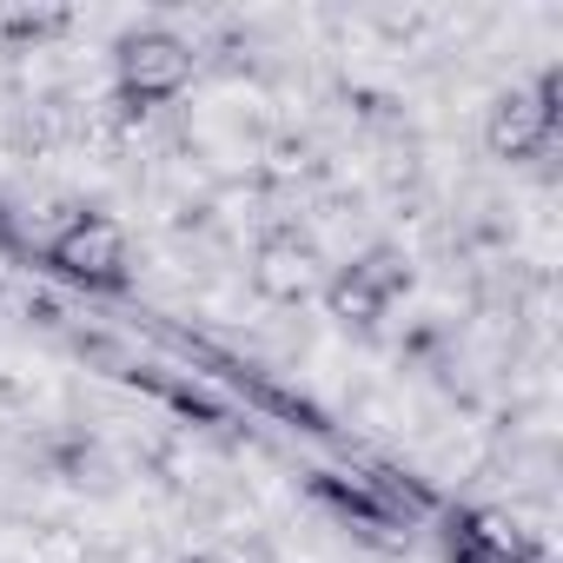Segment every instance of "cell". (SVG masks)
<instances>
[{
	"instance_id": "6da1fadb",
	"label": "cell",
	"mask_w": 563,
	"mask_h": 563,
	"mask_svg": "<svg viewBox=\"0 0 563 563\" xmlns=\"http://www.w3.org/2000/svg\"><path fill=\"white\" fill-rule=\"evenodd\" d=\"M192 74V54L173 41V34H140V41H126V54H120V80H126V93H173L179 80Z\"/></svg>"
},
{
	"instance_id": "7a4b0ae2",
	"label": "cell",
	"mask_w": 563,
	"mask_h": 563,
	"mask_svg": "<svg viewBox=\"0 0 563 563\" xmlns=\"http://www.w3.org/2000/svg\"><path fill=\"white\" fill-rule=\"evenodd\" d=\"M54 258H60L67 272H80V278H120V265H126V232H120L113 219H80V225L60 232Z\"/></svg>"
},
{
	"instance_id": "3957f363",
	"label": "cell",
	"mask_w": 563,
	"mask_h": 563,
	"mask_svg": "<svg viewBox=\"0 0 563 563\" xmlns=\"http://www.w3.org/2000/svg\"><path fill=\"white\" fill-rule=\"evenodd\" d=\"M550 140V80L537 87V100H504L490 113V146L497 153H530Z\"/></svg>"
},
{
	"instance_id": "277c9868",
	"label": "cell",
	"mask_w": 563,
	"mask_h": 563,
	"mask_svg": "<svg viewBox=\"0 0 563 563\" xmlns=\"http://www.w3.org/2000/svg\"><path fill=\"white\" fill-rule=\"evenodd\" d=\"M391 292H398V278H391V272H378V258H372V265L339 272L325 299H332V312H339V319H378Z\"/></svg>"
},
{
	"instance_id": "5b68a950",
	"label": "cell",
	"mask_w": 563,
	"mask_h": 563,
	"mask_svg": "<svg viewBox=\"0 0 563 563\" xmlns=\"http://www.w3.org/2000/svg\"><path fill=\"white\" fill-rule=\"evenodd\" d=\"M252 286L265 299H306L312 292V258L299 245H265L258 265H252Z\"/></svg>"
},
{
	"instance_id": "8992f818",
	"label": "cell",
	"mask_w": 563,
	"mask_h": 563,
	"mask_svg": "<svg viewBox=\"0 0 563 563\" xmlns=\"http://www.w3.org/2000/svg\"><path fill=\"white\" fill-rule=\"evenodd\" d=\"M179 563H212V556H179Z\"/></svg>"
}]
</instances>
